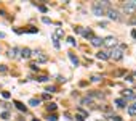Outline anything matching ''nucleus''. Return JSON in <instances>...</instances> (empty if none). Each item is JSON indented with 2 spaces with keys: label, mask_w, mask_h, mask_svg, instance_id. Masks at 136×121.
Segmentation results:
<instances>
[{
  "label": "nucleus",
  "mask_w": 136,
  "mask_h": 121,
  "mask_svg": "<svg viewBox=\"0 0 136 121\" xmlns=\"http://www.w3.org/2000/svg\"><path fill=\"white\" fill-rule=\"evenodd\" d=\"M23 32H30V34H35V32H38V29H37V28H32V26H30L29 29H23Z\"/></svg>",
  "instance_id": "a211bd4d"
},
{
  "label": "nucleus",
  "mask_w": 136,
  "mask_h": 121,
  "mask_svg": "<svg viewBox=\"0 0 136 121\" xmlns=\"http://www.w3.org/2000/svg\"><path fill=\"white\" fill-rule=\"evenodd\" d=\"M47 119H48V121H56V119H58V116L51 113V115H48V118H47Z\"/></svg>",
  "instance_id": "5701e85b"
},
{
  "label": "nucleus",
  "mask_w": 136,
  "mask_h": 121,
  "mask_svg": "<svg viewBox=\"0 0 136 121\" xmlns=\"http://www.w3.org/2000/svg\"><path fill=\"white\" fill-rule=\"evenodd\" d=\"M47 108H48V111H55L56 110V103H48Z\"/></svg>",
  "instance_id": "6ab92c4d"
},
{
  "label": "nucleus",
  "mask_w": 136,
  "mask_h": 121,
  "mask_svg": "<svg viewBox=\"0 0 136 121\" xmlns=\"http://www.w3.org/2000/svg\"><path fill=\"white\" fill-rule=\"evenodd\" d=\"M51 41H53V45L56 47V49H59V41H58V39H56L55 36H51Z\"/></svg>",
  "instance_id": "aec40b11"
},
{
  "label": "nucleus",
  "mask_w": 136,
  "mask_h": 121,
  "mask_svg": "<svg viewBox=\"0 0 136 121\" xmlns=\"http://www.w3.org/2000/svg\"><path fill=\"white\" fill-rule=\"evenodd\" d=\"M122 95H123V98H125V100H126V98L133 100V98H134V92H133L131 89H125L123 92H122Z\"/></svg>",
  "instance_id": "6e6552de"
},
{
  "label": "nucleus",
  "mask_w": 136,
  "mask_h": 121,
  "mask_svg": "<svg viewBox=\"0 0 136 121\" xmlns=\"http://www.w3.org/2000/svg\"><path fill=\"white\" fill-rule=\"evenodd\" d=\"M42 21H43L45 24H50V23H51V19H50V18H47V16H45V18H43Z\"/></svg>",
  "instance_id": "cd10ccee"
},
{
  "label": "nucleus",
  "mask_w": 136,
  "mask_h": 121,
  "mask_svg": "<svg viewBox=\"0 0 136 121\" xmlns=\"http://www.w3.org/2000/svg\"><path fill=\"white\" fill-rule=\"evenodd\" d=\"M55 90H56L55 86H48V87H47V92H55Z\"/></svg>",
  "instance_id": "a878e982"
},
{
  "label": "nucleus",
  "mask_w": 136,
  "mask_h": 121,
  "mask_svg": "<svg viewBox=\"0 0 136 121\" xmlns=\"http://www.w3.org/2000/svg\"><path fill=\"white\" fill-rule=\"evenodd\" d=\"M74 31L78 32V34H82V32H83V29H82V28H74Z\"/></svg>",
  "instance_id": "2f4dec72"
},
{
  "label": "nucleus",
  "mask_w": 136,
  "mask_h": 121,
  "mask_svg": "<svg viewBox=\"0 0 136 121\" xmlns=\"http://www.w3.org/2000/svg\"><path fill=\"white\" fill-rule=\"evenodd\" d=\"M7 71H8V68L5 65H0V73H7Z\"/></svg>",
  "instance_id": "393cba45"
},
{
  "label": "nucleus",
  "mask_w": 136,
  "mask_h": 121,
  "mask_svg": "<svg viewBox=\"0 0 136 121\" xmlns=\"http://www.w3.org/2000/svg\"><path fill=\"white\" fill-rule=\"evenodd\" d=\"M115 105L118 107V108H125V107H126V100H125V98H115Z\"/></svg>",
  "instance_id": "f8f14e48"
},
{
  "label": "nucleus",
  "mask_w": 136,
  "mask_h": 121,
  "mask_svg": "<svg viewBox=\"0 0 136 121\" xmlns=\"http://www.w3.org/2000/svg\"><path fill=\"white\" fill-rule=\"evenodd\" d=\"M91 45H95V47H101V45H103V39L98 37V36H93V37H91Z\"/></svg>",
  "instance_id": "9d476101"
},
{
  "label": "nucleus",
  "mask_w": 136,
  "mask_h": 121,
  "mask_svg": "<svg viewBox=\"0 0 136 121\" xmlns=\"http://www.w3.org/2000/svg\"><path fill=\"white\" fill-rule=\"evenodd\" d=\"M96 58L98 60H109V52L107 50H99L96 53Z\"/></svg>",
  "instance_id": "1a4fd4ad"
},
{
  "label": "nucleus",
  "mask_w": 136,
  "mask_h": 121,
  "mask_svg": "<svg viewBox=\"0 0 136 121\" xmlns=\"http://www.w3.org/2000/svg\"><path fill=\"white\" fill-rule=\"evenodd\" d=\"M103 79V77L101 76H98V74H95V76H91V81H93V83H99V81Z\"/></svg>",
  "instance_id": "412c9836"
},
{
  "label": "nucleus",
  "mask_w": 136,
  "mask_h": 121,
  "mask_svg": "<svg viewBox=\"0 0 136 121\" xmlns=\"http://www.w3.org/2000/svg\"><path fill=\"white\" fill-rule=\"evenodd\" d=\"M10 118V113H8V111H3L2 113V119H8Z\"/></svg>",
  "instance_id": "b1692460"
},
{
  "label": "nucleus",
  "mask_w": 136,
  "mask_h": 121,
  "mask_svg": "<svg viewBox=\"0 0 136 121\" xmlns=\"http://www.w3.org/2000/svg\"><path fill=\"white\" fill-rule=\"evenodd\" d=\"M98 121H99V119H98Z\"/></svg>",
  "instance_id": "4c0bfd02"
},
{
  "label": "nucleus",
  "mask_w": 136,
  "mask_h": 121,
  "mask_svg": "<svg viewBox=\"0 0 136 121\" xmlns=\"http://www.w3.org/2000/svg\"><path fill=\"white\" fill-rule=\"evenodd\" d=\"M91 10H93L95 16H103L104 13H106V7H104L101 2H95L93 5H91Z\"/></svg>",
  "instance_id": "f03ea898"
},
{
  "label": "nucleus",
  "mask_w": 136,
  "mask_h": 121,
  "mask_svg": "<svg viewBox=\"0 0 136 121\" xmlns=\"http://www.w3.org/2000/svg\"><path fill=\"white\" fill-rule=\"evenodd\" d=\"M32 53H34V57H35L37 58V62H40V63H45L47 62V60H48V57H47V55H43L42 53V52H32Z\"/></svg>",
  "instance_id": "423d86ee"
},
{
  "label": "nucleus",
  "mask_w": 136,
  "mask_h": 121,
  "mask_svg": "<svg viewBox=\"0 0 136 121\" xmlns=\"http://www.w3.org/2000/svg\"><path fill=\"white\" fill-rule=\"evenodd\" d=\"M38 8H40V11H42V13H47V7H45V5H40Z\"/></svg>",
  "instance_id": "c756f323"
},
{
  "label": "nucleus",
  "mask_w": 136,
  "mask_h": 121,
  "mask_svg": "<svg viewBox=\"0 0 136 121\" xmlns=\"http://www.w3.org/2000/svg\"><path fill=\"white\" fill-rule=\"evenodd\" d=\"M131 37H133V39H136V31H131Z\"/></svg>",
  "instance_id": "72a5a7b5"
},
{
  "label": "nucleus",
  "mask_w": 136,
  "mask_h": 121,
  "mask_svg": "<svg viewBox=\"0 0 136 121\" xmlns=\"http://www.w3.org/2000/svg\"><path fill=\"white\" fill-rule=\"evenodd\" d=\"M19 53H21V58L27 60V58H30L32 52H30V49H27V47H24V49H21V50H19Z\"/></svg>",
  "instance_id": "0eeeda50"
},
{
  "label": "nucleus",
  "mask_w": 136,
  "mask_h": 121,
  "mask_svg": "<svg viewBox=\"0 0 136 121\" xmlns=\"http://www.w3.org/2000/svg\"><path fill=\"white\" fill-rule=\"evenodd\" d=\"M117 39L114 37V36H109V37H106V39H103V45H106V47H109V49H115L117 47Z\"/></svg>",
  "instance_id": "20e7f679"
},
{
  "label": "nucleus",
  "mask_w": 136,
  "mask_h": 121,
  "mask_svg": "<svg viewBox=\"0 0 136 121\" xmlns=\"http://www.w3.org/2000/svg\"><path fill=\"white\" fill-rule=\"evenodd\" d=\"M34 121H38V119H34Z\"/></svg>",
  "instance_id": "e433bc0d"
},
{
  "label": "nucleus",
  "mask_w": 136,
  "mask_h": 121,
  "mask_svg": "<svg viewBox=\"0 0 136 121\" xmlns=\"http://www.w3.org/2000/svg\"><path fill=\"white\" fill-rule=\"evenodd\" d=\"M134 98H136V92H134Z\"/></svg>",
  "instance_id": "c9c22d12"
},
{
  "label": "nucleus",
  "mask_w": 136,
  "mask_h": 121,
  "mask_svg": "<svg viewBox=\"0 0 136 121\" xmlns=\"http://www.w3.org/2000/svg\"><path fill=\"white\" fill-rule=\"evenodd\" d=\"M91 103H93V98H91V97L82 98V105H91Z\"/></svg>",
  "instance_id": "dca6fc26"
},
{
  "label": "nucleus",
  "mask_w": 136,
  "mask_h": 121,
  "mask_svg": "<svg viewBox=\"0 0 136 121\" xmlns=\"http://www.w3.org/2000/svg\"><path fill=\"white\" fill-rule=\"evenodd\" d=\"M82 34H83V37H85V39H90V41H91V37L95 36V34H93V31H91V29H85V31H83Z\"/></svg>",
  "instance_id": "4468645a"
},
{
  "label": "nucleus",
  "mask_w": 136,
  "mask_h": 121,
  "mask_svg": "<svg viewBox=\"0 0 136 121\" xmlns=\"http://www.w3.org/2000/svg\"><path fill=\"white\" fill-rule=\"evenodd\" d=\"M19 50L21 49H18V47H13V49H10V52H8V57H10V58H16V57H18V53H19Z\"/></svg>",
  "instance_id": "9b49d317"
},
{
  "label": "nucleus",
  "mask_w": 136,
  "mask_h": 121,
  "mask_svg": "<svg viewBox=\"0 0 136 121\" xmlns=\"http://www.w3.org/2000/svg\"><path fill=\"white\" fill-rule=\"evenodd\" d=\"M112 119H114V121H122L120 116H112Z\"/></svg>",
  "instance_id": "473e14b6"
},
{
  "label": "nucleus",
  "mask_w": 136,
  "mask_h": 121,
  "mask_svg": "<svg viewBox=\"0 0 136 121\" xmlns=\"http://www.w3.org/2000/svg\"><path fill=\"white\" fill-rule=\"evenodd\" d=\"M29 105H30V107H38V105H40V100H38V98H30V100H29Z\"/></svg>",
  "instance_id": "f3484780"
},
{
  "label": "nucleus",
  "mask_w": 136,
  "mask_h": 121,
  "mask_svg": "<svg viewBox=\"0 0 136 121\" xmlns=\"http://www.w3.org/2000/svg\"><path fill=\"white\" fill-rule=\"evenodd\" d=\"M2 95L3 98H10V92H2Z\"/></svg>",
  "instance_id": "7c9ffc66"
},
{
  "label": "nucleus",
  "mask_w": 136,
  "mask_h": 121,
  "mask_svg": "<svg viewBox=\"0 0 136 121\" xmlns=\"http://www.w3.org/2000/svg\"><path fill=\"white\" fill-rule=\"evenodd\" d=\"M107 13V16H109V19H112V21H120V13H118V10H115V8H107L106 10Z\"/></svg>",
  "instance_id": "39448f33"
},
{
  "label": "nucleus",
  "mask_w": 136,
  "mask_h": 121,
  "mask_svg": "<svg viewBox=\"0 0 136 121\" xmlns=\"http://www.w3.org/2000/svg\"><path fill=\"white\" fill-rule=\"evenodd\" d=\"M15 105H16V108H18L19 111H24V113H26V110H27V107H26V105H24V103H21V102H18V100H16V102H15Z\"/></svg>",
  "instance_id": "ddd939ff"
},
{
  "label": "nucleus",
  "mask_w": 136,
  "mask_h": 121,
  "mask_svg": "<svg viewBox=\"0 0 136 121\" xmlns=\"http://www.w3.org/2000/svg\"><path fill=\"white\" fill-rule=\"evenodd\" d=\"M123 49H125V45L111 49V52H109V58H114L115 62H120V60L123 58Z\"/></svg>",
  "instance_id": "f257e3e1"
},
{
  "label": "nucleus",
  "mask_w": 136,
  "mask_h": 121,
  "mask_svg": "<svg viewBox=\"0 0 136 121\" xmlns=\"http://www.w3.org/2000/svg\"><path fill=\"white\" fill-rule=\"evenodd\" d=\"M67 42H69V44H71V45H77V42H75V39H74L72 36H69V37H67Z\"/></svg>",
  "instance_id": "4be33fe9"
},
{
  "label": "nucleus",
  "mask_w": 136,
  "mask_h": 121,
  "mask_svg": "<svg viewBox=\"0 0 136 121\" xmlns=\"http://www.w3.org/2000/svg\"><path fill=\"white\" fill-rule=\"evenodd\" d=\"M75 118H77V121H83V119H85V116H83V115H77Z\"/></svg>",
  "instance_id": "c85d7f7f"
},
{
  "label": "nucleus",
  "mask_w": 136,
  "mask_h": 121,
  "mask_svg": "<svg viewBox=\"0 0 136 121\" xmlns=\"http://www.w3.org/2000/svg\"><path fill=\"white\" fill-rule=\"evenodd\" d=\"M67 55H69V60L72 62L74 66H78V58L75 57V55H74V53H67Z\"/></svg>",
  "instance_id": "2eb2a0df"
},
{
  "label": "nucleus",
  "mask_w": 136,
  "mask_h": 121,
  "mask_svg": "<svg viewBox=\"0 0 136 121\" xmlns=\"http://www.w3.org/2000/svg\"><path fill=\"white\" fill-rule=\"evenodd\" d=\"M0 37H5V34H3V32H0Z\"/></svg>",
  "instance_id": "f704fd0d"
},
{
  "label": "nucleus",
  "mask_w": 136,
  "mask_h": 121,
  "mask_svg": "<svg viewBox=\"0 0 136 121\" xmlns=\"http://www.w3.org/2000/svg\"><path fill=\"white\" fill-rule=\"evenodd\" d=\"M123 11L126 15H134L136 13V0H131V2L123 3Z\"/></svg>",
  "instance_id": "7ed1b4c3"
},
{
  "label": "nucleus",
  "mask_w": 136,
  "mask_h": 121,
  "mask_svg": "<svg viewBox=\"0 0 136 121\" xmlns=\"http://www.w3.org/2000/svg\"><path fill=\"white\" fill-rule=\"evenodd\" d=\"M38 81H40V83H47L48 77H47V76H40V77H38Z\"/></svg>",
  "instance_id": "bb28decb"
}]
</instances>
